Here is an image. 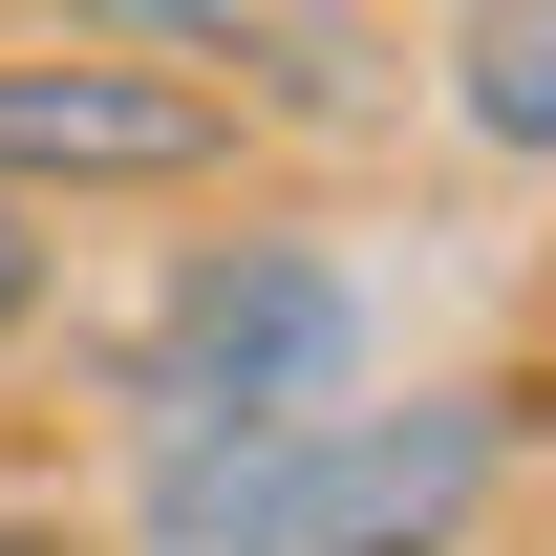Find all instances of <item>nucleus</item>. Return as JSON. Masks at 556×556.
Returning a JSON list of instances; mask_svg holds the SVG:
<instances>
[{
  "label": "nucleus",
  "instance_id": "obj_1",
  "mask_svg": "<svg viewBox=\"0 0 556 556\" xmlns=\"http://www.w3.org/2000/svg\"><path fill=\"white\" fill-rule=\"evenodd\" d=\"M514 471L492 386H321V407H236V428H150L129 556H450Z\"/></svg>",
  "mask_w": 556,
  "mask_h": 556
},
{
  "label": "nucleus",
  "instance_id": "obj_2",
  "mask_svg": "<svg viewBox=\"0 0 556 556\" xmlns=\"http://www.w3.org/2000/svg\"><path fill=\"white\" fill-rule=\"evenodd\" d=\"M364 386V257L343 236H172V278L108 343V407L150 428H236V407H321Z\"/></svg>",
  "mask_w": 556,
  "mask_h": 556
},
{
  "label": "nucleus",
  "instance_id": "obj_3",
  "mask_svg": "<svg viewBox=\"0 0 556 556\" xmlns=\"http://www.w3.org/2000/svg\"><path fill=\"white\" fill-rule=\"evenodd\" d=\"M236 108L193 65L129 43H0V214H129V193H214Z\"/></svg>",
  "mask_w": 556,
  "mask_h": 556
},
{
  "label": "nucleus",
  "instance_id": "obj_4",
  "mask_svg": "<svg viewBox=\"0 0 556 556\" xmlns=\"http://www.w3.org/2000/svg\"><path fill=\"white\" fill-rule=\"evenodd\" d=\"M43 22H65V43H129V65H193L236 129H257V108H300V129H364V108L407 86L364 0H43Z\"/></svg>",
  "mask_w": 556,
  "mask_h": 556
},
{
  "label": "nucleus",
  "instance_id": "obj_5",
  "mask_svg": "<svg viewBox=\"0 0 556 556\" xmlns=\"http://www.w3.org/2000/svg\"><path fill=\"white\" fill-rule=\"evenodd\" d=\"M428 108H450V150H492V172H556V0H450Z\"/></svg>",
  "mask_w": 556,
  "mask_h": 556
},
{
  "label": "nucleus",
  "instance_id": "obj_6",
  "mask_svg": "<svg viewBox=\"0 0 556 556\" xmlns=\"http://www.w3.org/2000/svg\"><path fill=\"white\" fill-rule=\"evenodd\" d=\"M43 300H65V278H43V236H22V214H0V364L43 343Z\"/></svg>",
  "mask_w": 556,
  "mask_h": 556
},
{
  "label": "nucleus",
  "instance_id": "obj_7",
  "mask_svg": "<svg viewBox=\"0 0 556 556\" xmlns=\"http://www.w3.org/2000/svg\"><path fill=\"white\" fill-rule=\"evenodd\" d=\"M0 556H65V514H0Z\"/></svg>",
  "mask_w": 556,
  "mask_h": 556
}]
</instances>
